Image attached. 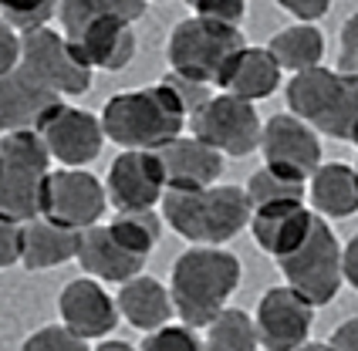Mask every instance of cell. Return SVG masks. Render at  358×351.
<instances>
[{"mask_svg":"<svg viewBox=\"0 0 358 351\" xmlns=\"http://www.w3.org/2000/svg\"><path fill=\"white\" fill-rule=\"evenodd\" d=\"M260 152H264V166L274 173L287 176L294 182H304L321 169V142L318 132L311 125H304L301 118L287 115H271L264 122L260 132Z\"/></svg>","mask_w":358,"mask_h":351,"instance_id":"7c38bea8","label":"cell"},{"mask_svg":"<svg viewBox=\"0 0 358 351\" xmlns=\"http://www.w3.org/2000/svg\"><path fill=\"white\" fill-rule=\"evenodd\" d=\"M78 236L81 234H75V230L38 216V220L24 223V257H20V264L27 271L61 267V264L78 257Z\"/></svg>","mask_w":358,"mask_h":351,"instance_id":"603a6c76","label":"cell"},{"mask_svg":"<svg viewBox=\"0 0 358 351\" xmlns=\"http://www.w3.org/2000/svg\"><path fill=\"white\" fill-rule=\"evenodd\" d=\"M315 321V308L294 294L291 287H271L260 297L254 328H257V345L267 351H298L308 345Z\"/></svg>","mask_w":358,"mask_h":351,"instance_id":"5bb4252c","label":"cell"},{"mask_svg":"<svg viewBox=\"0 0 358 351\" xmlns=\"http://www.w3.org/2000/svg\"><path fill=\"white\" fill-rule=\"evenodd\" d=\"M284 10L301 17V24H315L328 14V0H284Z\"/></svg>","mask_w":358,"mask_h":351,"instance_id":"74e56055","label":"cell"},{"mask_svg":"<svg viewBox=\"0 0 358 351\" xmlns=\"http://www.w3.org/2000/svg\"><path fill=\"white\" fill-rule=\"evenodd\" d=\"M139 351H203V341L186 324H166L159 331L145 334Z\"/></svg>","mask_w":358,"mask_h":351,"instance_id":"1f68e13d","label":"cell"},{"mask_svg":"<svg viewBox=\"0 0 358 351\" xmlns=\"http://www.w3.org/2000/svg\"><path fill=\"white\" fill-rule=\"evenodd\" d=\"M108 230L119 236L132 254H139L149 260L152 247L159 243V236H162V216L156 213V210H145V213H119L108 223Z\"/></svg>","mask_w":358,"mask_h":351,"instance_id":"83f0119b","label":"cell"},{"mask_svg":"<svg viewBox=\"0 0 358 351\" xmlns=\"http://www.w3.org/2000/svg\"><path fill=\"white\" fill-rule=\"evenodd\" d=\"M24 257V223L0 216V271L14 267Z\"/></svg>","mask_w":358,"mask_h":351,"instance_id":"836d02e7","label":"cell"},{"mask_svg":"<svg viewBox=\"0 0 358 351\" xmlns=\"http://www.w3.org/2000/svg\"><path fill=\"white\" fill-rule=\"evenodd\" d=\"M108 210V193L99 182V176L85 169H58L44 182V199H41V216L68 227V230H92L99 227L101 213Z\"/></svg>","mask_w":358,"mask_h":351,"instance_id":"8fae6325","label":"cell"},{"mask_svg":"<svg viewBox=\"0 0 358 351\" xmlns=\"http://www.w3.org/2000/svg\"><path fill=\"white\" fill-rule=\"evenodd\" d=\"M115 308L119 314L132 324V328H139V331H159L169 324V317H173V297L169 291L162 287L156 277H132L129 284H122L119 291V301H115Z\"/></svg>","mask_w":358,"mask_h":351,"instance_id":"7402d4cb","label":"cell"},{"mask_svg":"<svg viewBox=\"0 0 358 351\" xmlns=\"http://www.w3.org/2000/svg\"><path fill=\"white\" fill-rule=\"evenodd\" d=\"M338 71L341 75H348V78H358V10L341 24Z\"/></svg>","mask_w":358,"mask_h":351,"instance_id":"e575fe53","label":"cell"},{"mask_svg":"<svg viewBox=\"0 0 358 351\" xmlns=\"http://www.w3.org/2000/svg\"><path fill=\"white\" fill-rule=\"evenodd\" d=\"M311 203L315 213L345 220L358 213V176L345 162H321V169L311 176Z\"/></svg>","mask_w":358,"mask_h":351,"instance_id":"cb8c5ba5","label":"cell"},{"mask_svg":"<svg viewBox=\"0 0 358 351\" xmlns=\"http://www.w3.org/2000/svg\"><path fill=\"white\" fill-rule=\"evenodd\" d=\"M51 152L38 132L0 136V216L31 223L41 216Z\"/></svg>","mask_w":358,"mask_h":351,"instance_id":"8992f818","label":"cell"},{"mask_svg":"<svg viewBox=\"0 0 358 351\" xmlns=\"http://www.w3.org/2000/svg\"><path fill=\"white\" fill-rule=\"evenodd\" d=\"M223 95L240 101H264L280 88V68L267 48H240L217 78Z\"/></svg>","mask_w":358,"mask_h":351,"instance_id":"44dd1931","label":"cell"},{"mask_svg":"<svg viewBox=\"0 0 358 351\" xmlns=\"http://www.w3.org/2000/svg\"><path fill=\"white\" fill-rule=\"evenodd\" d=\"M254 206L240 186H210V189H166L162 193V223L196 247H220L250 223Z\"/></svg>","mask_w":358,"mask_h":351,"instance_id":"277c9868","label":"cell"},{"mask_svg":"<svg viewBox=\"0 0 358 351\" xmlns=\"http://www.w3.org/2000/svg\"><path fill=\"white\" fill-rule=\"evenodd\" d=\"M20 351H92V341L71 334L64 324H48L31 334Z\"/></svg>","mask_w":358,"mask_h":351,"instance_id":"f546056e","label":"cell"},{"mask_svg":"<svg viewBox=\"0 0 358 351\" xmlns=\"http://www.w3.org/2000/svg\"><path fill=\"white\" fill-rule=\"evenodd\" d=\"M149 10L145 0H64L58 17L64 38L95 71H119L136 58L132 24Z\"/></svg>","mask_w":358,"mask_h":351,"instance_id":"6da1fadb","label":"cell"},{"mask_svg":"<svg viewBox=\"0 0 358 351\" xmlns=\"http://www.w3.org/2000/svg\"><path fill=\"white\" fill-rule=\"evenodd\" d=\"M243 193H247L254 210H264V206H274V203H304L308 186L264 166V169H257V173L247 179V189Z\"/></svg>","mask_w":358,"mask_h":351,"instance_id":"4316f807","label":"cell"},{"mask_svg":"<svg viewBox=\"0 0 358 351\" xmlns=\"http://www.w3.org/2000/svg\"><path fill=\"white\" fill-rule=\"evenodd\" d=\"M348 142H355L358 145V122H355V129H352V138H348Z\"/></svg>","mask_w":358,"mask_h":351,"instance_id":"60d3db41","label":"cell"},{"mask_svg":"<svg viewBox=\"0 0 358 351\" xmlns=\"http://www.w3.org/2000/svg\"><path fill=\"white\" fill-rule=\"evenodd\" d=\"M341 280H348L352 287L358 291V234L345 243L341 250Z\"/></svg>","mask_w":358,"mask_h":351,"instance_id":"f35d334b","label":"cell"},{"mask_svg":"<svg viewBox=\"0 0 358 351\" xmlns=\"http://www.w3.org/2000/svg\"><path fill=\"white\" fill-rule=\"evenodd\" d=\"M20 68L58 98L85 95L92 88V68L75 51V44L51 27L20 38Z\"/></svg>","mask_w":358,"mask_h":351,"instance_id":"9c48e42d","label":"cell"},{"mask_svg":"<svg viewBox=\"0 0 358 351\" xmlns=\"http://www.w3.org/2000/svg\"><path fill=\"white\" fill-rule=\"evenodd\" d=\"M159 85L179 101V108L186 112V118H193L199 108H203V105L213 98V95H210V85H199V81L182 78V75H173V71H169V75H166Z\"/></svg>","mask_w":358,"mask_h":351,"instance_id":"4dcf8cb0","label":"cell"},{"mask_svg":"<svg viewBox=\"0 0 358 351\" xmlns=\"http://www.w3.org/2000/svg\"><path fill=\"white\" fill-rule=\"evenodd\" d=\"M20 68V34H14L3 20H0V75Z\"/></svg>","mask_w":358,"mask_h":351,"instance_id":"d590c367","label":"cell"},{"mask_svg":"<svg viewBox=\"0 0 358 351\" xmlns=\"http://www.w3.org/2000/svg\"><path fill=\"white\" fill-rule=\"evenodd\" d=\"M203 351H257V328L254 317L240 308H227L206 328Z\"/></svg>","mask_w":358,"mask_h":351,"instance_id":"484cf974","label":"cell"},{"mask_svg":"<svg viewBox=\"0 0 358 351\" xmlns=\"http://www.w3.org/2000/svg\"><path fill=\"white\" fill-rule=\"evenodd\" d=\"M75 260L81 264L85 273H92L95 280H105V284H129L145 267V257L132 254L119 236L101 223L92 230H81Z\"/></svg>","mask_w":358,"mask_h":351,"instance_id":"ac0fdd59","label":"cell"},{"mask_svg":"<svg viewBox=\"0 0 358 351\" xmlns=\"http://www.w3.org/2000/svg\"><path fill=\"white\" fill-rule=\"evenodd\" d=\"M61 105L58 95H51L44 85L31 78L24 68H14L0 75V132H38L44 118Z\"/></svg>","mask_w":358,"mask_h":351,"instance_id":"e0dca14e","label":"cell"},{"mask_svg":"<svg viewBox=\"0 0 358 351\" xmlns=\"http://www.w3.org/2000/svg\"><path fill=\"white\" fill-rule=\"evenodd\" d=\"M193 14L199 20H210V24H220V27H237L240 31V20L247 17V3L243 0H196Z\"/></svg>","mask_w":358,"mask_h":351,"instance_id":"d6a6232c","label":"cell"},{"mask_svg":"<svg viewBox=\"0 0 358 351\" xmlns=\"http://www.w3.org/2000/svg\"><path fill=\"white\" fill-rule=\"evenodd\" d=\"M240 260L220 247H193L179 254L169 277V297L186 328H210L227 311L240 284Z\"/></svg>","mask_w":358,"mask_h":351,"instance_id":"7a4b0ae2","label":"cell"},{"mask_svg":"<svg viewBox=\"0 0 358 351\" xmlns=\"http://www.w3.org/2000/svg\"><path fill=\"white\" fill-rule=\"evenodd\" d=\"M108 206L119 213H145L156 203H162L166 176H162L156 152H122L105 179Z\"/></svg>","mask_w":358,"mask_h":351,"instance_id":"9a60e30c","label":"cell"},{"mask_svg":"<svg viewBox=\"0 0 358 351\" xmlns=\"http://www.w3.org/2000/svg\"><path fill=\"white\" fill-rule=\"evenodd\" d=\"M287 108L315 132L348 142L358 122V78L328 68L294 75L287 81Z\"/></svg>","mask_w":358,"mask_h":351,"instance_id":"5b68a950","label":"cell"},{"mask_svg":"<svg viewBox=\"0 0 358 351\" xmlns=\"http://www.w3.org/2000/svg\"><path fill=\"white\" fill-rule=\"evenodd\" d=\"M240 48H247V41L237 27H220L210 20L189 17L173 27L166 58L173 64V75L193 78L199 85H217L223 68Z\"/></svg>","mask_w":358,"mask_h":351,"instance_id":"52a82bcc","label":"cell"},{"mask_svg":"<svg viewBox=\"0 0 358 351\" xmlns=\"http://www.w3.org/2000/svg\"><path fill=\"white\" fill-rule=\"evenodd\" d=\"M156 156L166 176V189H210L213 179L223 173V156L193 136H179L176 142L162 145Z\"/></svg>","mask_w":358,"mask_h":351,"instance_id":"d6986e66","label":"cell"},{"mask_svg":"<svg viewBox=\"0 0 358 351\" xmlns=\"http://www.w3.org/2000/svg\"><path fill=\"white\" fill-rule=\"evenodd\" d=\"M186 112L162 85L119 92L101 108V132L125 152H159L186 129Z\"/></svg>","mask_w":358,"mask_h":351,"instance_id":"3957f363","label":"cell"},{"mask_svg":"<svg viewBox=\"0 0 358 351\" xmlns=\"http://www.w3.org/2000/svg\"><path fill=\"white\" fill-rule=\"evenodd\" d=\"M38 136L44 138L51 159H58L64 169H81V166L95 162L101 156V145H105L101 118H95L85 108L64 105V101L44 118Z\"/></svg>","mask_w":358,"mask_h":351,"instance_id":"4fadbf2b","label":"cell"},{"mask_svg":"<svg viewBox=\"0 0 358 351\" xmlns=\"http://www.w3.org/2000/svg\"><path fill=\"white\" fill-rule=\"evenodd\" d=\"M58 314L61 324L85 341H99V338L115 331V324H119L115 301L92 277H78V280L64 284V291L58 297Z\"/></svg>","mask_w":358,"mask_h":351,"instance_id":"2e32d148","label":"cell"},{"mask_svg":"<svg viewBox=\"0 0 358 351\" xmlns=\"http://www.w3.org/2000/svg\"><path fill=\"white\" fill-rule=\"evenodd\" d=\"M311 220H315V213L304 203H274V206L254 210L250 234H254V243L264 254L284 260L304 243V236L311 230Z\"/></svg>","mask_w":358,"mask_h":351,"instance_id":"ffe728a7","label":"cell"},{"mask_svg":"<svg viewBox=\"0 0 358 351\" xmlns=\"http://www.w3.org/2000/svg\"><path fill=\"white\" fill-rule=\"evenodd\" d=\"M193 138L210 145L213 152L227 156H250L260 149V115L250 101L230 95H213L196 115L186 122Z\"/></svg>","mask_w":358,"mask_h":351,"instance_id":"30bf717a","label":"cell"},{"mask_svg":"<svg viewBox=\"0 0 358 351\" xmlns=\"http://www.w3.org/2000/svg\"><path fill=\"white\" fill-rule=\"evenodd\" d=\"M51 17H58V3H51V0H34V3L0 0V20H3L14 34H20V38L44 31Z\"/></svg>","mask_w":358,"mask_h":351,"instance_id":"f1b7e54d","label":"cell"},{"mask_svg":"<svg viewBox=\"0 0 358 351\" xmlns=\"http://www.w3.org/2000/svg\"><path fill=\"white\" fill-rule=\"evenodd\" d=\"M331 351H358V317L341 321L338 328L331 331V338L324 341Z\"/></svg>","mask_w":358,"mask_h":351,"instance_id":"8d00e7d4","label":"cell"},{"mask_svg":"<svg viewBox=\"0 0 358 351\" xmlns=\"http://www.w3.org/2000/svg\"><path fill=\"white\" fill-rule=\"evenodd\" d=\"M352 169H355V176H358V162H355V166H352Z\"/></svg>","mask_w":358,"mask_h":351,"instance_id":"b9f144b4","label":"cell"},{"mask_svg":"<svg viewBox=\"0 0 358 351\" xmlns=\"http://www.w3.org/2000/svg\"><path fill=\"white\" fill-rule=\"evenodd\" d=\"M278 264L280 273L287 277V287L301 294L311 308L331 304L341 291V243L321 216L311 220V230L298 250Z\"/></svg>","mask_w":358,"mask_h":351,"instance_id":"ba28073f","label":"cell"},{"mask_svg":"<svg viewBox=\"0 0 358 351\" xmlns=\"http://www.w3.org/2000/svg\"><path fill=\"white\" fill-rule=\"evenodd\" d=\"M271 58L278 61L280 71H294L304 75L311 68H321L324 58V34H321L315 24H294V27H284L278 31L271 44H267Z\"/></svg>","mask_w":358,"mask_h":351,"instance_id":"d4e9b609","label":"cell"},{"mask_svg":"<svg viewBox=\"0 0 358 351\" xmlns=\"http://www.w3.org/2000/svg\"><path fill=\"white\" fill-rule=\"evenodd\" d=\"M298 351H331V348H328L324 341H308V345H301Z\"/></svg>","mask_w":358,"mask_h":351,"instance_id":"ab89813d","label":"cell"}]
</instances>
